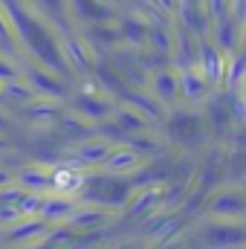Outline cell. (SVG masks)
<instances>
[{
    "mask_svg": "<svg viewBox=\"0 0 246 249\" xmlns=\"http://www.w3.org/2000/svg\"><path fill=\"white\" fill-rule=\"evenodd\" d=\"M209 3H211V15H214V18H220V15H223L226 0H209Z\"/></svg>",
    "mask_w": 246,
    "mask_h": 249,
    "instance_id": "cell-17",
    "label": "cell"
},
{
    "mask_svg": "<svg viewBox=\"0 0 246 249\" xmlns=\"http://www.w3.org/2000/svg\"><path fill=\"white\" fill-rule=\"evenodd\" d=\"M18 217H20V212H18V206H15V203L0 206V220H3V223H15Z\"/></svg>",
    "mask_w": 246,
    "mask_h": 249,
    "instance_id": "cell-12",
    "label": "cell"
},
{
    "mask_svg": "<svg viewBox=\"0 0 246 249\" xmlns=\"http://www.w3.org/2000/svg\"><path fill=\"white\" fill-rule=\"evenodd\" d=\"M0 200H6V203H18V200H20V188H15V186L3 188V191H0Z\"/></svg>",
    "mask_w": 246,
    "mask_h": 249,
    "instance_id": "cell-13",
    "label": "cell"
},
{
    "mask_svg": "<svg viewBox=\"0 0 246 249\" xmlns=\"http://www.w3.org/2000/svg\"><path fill=\"white\" fill-rule=\"evenodd\" d=\"M12 229H15V226H12ZM41 229H44V226H41L38 220H32V223H23V226H18V229L12 232V238H15V241H23V238H32V235H41Z\"/></svg>",
    "mask_w": 246,
    "mask_h": 249,
    "instance_id": "cell-11",
    "label": "cell"
},
{
    "mask_svg": "<svg viewBox=\"0 0 246 249\" xmlns=\"http://www.w3.org/2000/svg\"><path fill=\"white\" fill-rule=\"evenodd\" d=\"M9 96H18V99H32V90L23 87V84H9Z\"/></svg>",
    "mask_w": 246,
    "mask_h": 249,
    "instance_id": "cell-14",
    "label": "cell"
},
{
    "mask_svg": "<svg viewBox=\"0 0 246 249\" xmlns=\"http://www.w3.org/2000/svg\"><path fill=\"white\" fill-rule=\"evenodd\" d=\"M75 206L67 200V194H58V197H50V200H41V214L47 217V220H67L70 217V212H72Z\"/></svg>",
    "mask_w": 246,
    "mask_h": 249,
    "instance_id": "cell-3",
    "label": "cell"
},
{
    "mask_svg": "<svg viewBox=\"0 0 246 249\" xmlns=\"http://www.w3.org/2000/svg\"><path fill=\"white\" fill-rule=\"evenodd\" d=\"M12 78H15V70H12L9 64L0 61V81H12Z\"/></svg>",
    "mask_w": 246,
    "mask_h": 249,
    "instance_id": "cell-16",
    "label": "cell"
},
{
    "mask_svg": "<svg viewBox=\"0 0 246 249\" xmlns=\"http://www.w3.org/2000/svg\"><path fill=\"white\" fill-rule=\"evenodd\" d=\"M67 50H70V53L75 55V61H78V64H87V53H81L75 41H67Z\"/></svg>",
    "mask_w": 246,
    "mask_h": 249,
    "instance_id": "cell-15",
    "label": "cell"
},
{
    "mask_svg": "<svg viewBox=\"0 0 246 249\" xmlns=\"http://www.w3.org/2000/svg\"><path fill=\"white\" fill-rule=\"evenodd\" d=\"M157 3H159V6H162V9H168V12H171V9H174V6H177V0H157Z\"/></svg>",
    "mask_w": 246,
    "mask_h": 249,
    "instance_id": "cell-19",
    "label": "cell"
},
{
    "mask_svg": "<svg viewBox=\"0 0 246 249\" xmlns=\"http://www.w3.org/2000/svg\"><path fill=\"white\" fill-rule=\"evenodd\" d=\"M162 197H159V188H148L136 203H133V212H145V209H154L157 203H159Z\"/></svg>",
    "mask_w": 246,
    "mask_h": 249,
    "instance_id": "cell-10",
    "label": "cell"
},
{
    "mask_svg": "<svg viewBox=\"0 0 246 249\" xmlns=\"http://www.w3.org/2000/svg\"><path fill=\"white\" fill-rule=\"evenodd\" d=\"M9 180H12V177H9V171H3V168H0V186H9Z\"/></svg>",
    "mask_w": 246,
    "mask_h": 249,
    "instance_id": "cell-20",
    "label": "cell"
},
{
    "mask_svg": "<svg viewBox=\"0 0 246 249\" xmlns=\"http://www.w3.org/2000/svg\"><path fill=\"white\" fill-rule=\"evenodd\" d=\"M136 154L133 151H119V154H113V157H105V168L107 171H127V168H133L136 165Z\"/></svg>",
    "mask_w": 246,
    "mask_h": 249,
    "instance_id": "cell-5",
    "label": "cell"
},
{
    "mask_svg": "<svg viewBox=\"0 0 246 249\" xmlns=\"http://www.w3.org/2000/svg\"><path fill=\"white\" fill-rule=\"evenodd\" d=\"M105 157H107V145H102V142L87 145V148L78 151V160L81 162H105Z\"/></svg>",
    "mask_w": 246,
    "mask_h": 249,
    "instance_id": "cell-9",
    "label": "cell"
},
{
    "mask_svg": "<svg viewBox=\"0 0 246 249\" xmlns=\"http://www.w3.org/2000/svg\"><path fill=\"white\" fill-rule=\"evenodd\" d=\"M180 84H183V90H185L188 99H200L203 90H206V78H203L200 70H194V67H183V72H180Z\"/></svg>",
    "mask_w": 246,
    "mask_h": 249,
    "instance_id": "cell-4",
    "label": "cell"
},
{
    "mask_svg": "<svg viewBox=\"0 0 246 249\" xmlns=\"http://www.w3.org/2000/svg\"><path fill=\"white\" fill-rule=\"evenodd\" d=\"M0 151H3V142H0Z\"/></svg>",
    "mask_w": 246,
    "mask_h": 249,
    "instance_id": "cell-22",
    "label": "cell"
},
{
    "mask_svg": "<svg viewBox=\"0 0 246 249\" xmlns=\"http://www.w3.org/2000/svg\"><path fill=\"white\" fill-rule=\"evenodd\" d=\"M6 32H9V29H6V23H3V18H0V38H6Z\"/></svg>",
    "mask_w": 246,
    "mask_h": 249,
    "instance_id": "cell-21",
    "label": "cell"
},
{
    "mask_svg": "<svg viewBox=\"0 0 246 249\" xmlns=\"http://www.w3.org/2000/svg\"><path fill=\"white\" fill-rule=\"evenodd\" d=\"M20 186H26L29 191H44V188H50V177L41 174V171L26 168V171H20Z\"/></svg>",
    "mask_w": 246,
    "mask_h": 249,
    "instance_id": "cell-6",
    "label": "cell"
},
{
    "mask_svg": "<svg viewBox=\"0 0 246 249\" xmlns=\"http://www.w3.org/2000/svg\"><path fill=\"white\" fill-rule=\"evenodd\" d=\"M157 47H159V50H168V38H165L162 32H157Z\"/></svg>",
    "mask_w": 246,
    "mask_h": 249,
    "instance_id": "cell-18",
    "label": "cell"
},
{
    "mask_svg": "<svg viewBox=\"0 0 246 249\" xmlns=\"http://www.w3.org/2000/svg\"><path fill=\"white\" fill-rule=\"evenodd\" d=\"M41 200H44V197H41L38 191H29L26 197L20 194V200H18V212H20V214H26V217H32V214H38Z\"/></svg>",
    "mask_w": 246,
    "mask_h": 249,
    "instance_id": "cell-8",
    "label": "cell"
},
{
    "mask_svg": "<svg viewBox=\"0 0 246 249\" xmlns=\"http://www.w3.org/2000/svg\"><path fill=\"white\" fill-rule=\"evenodd\" d=\"M154 90H157L162 99H168V96L177 90V75H174V72H168V70L157 72V78H154Z\"/></svg>",
    "mask_w": 246,
    "mask_h": 249,
    "instance_id": "cell-7",
    "label": "cell"
},
{
    "mask_svg": "<svg viewBox=\"0 0 246 249\" xmlns=\"http://www.w3.org/2000/svg\"><path fill=\"white\" fill-rule=\"evenodd\" d=\"M197 70H200V75L206 78V81H211V84H217V81H223L226 78V58L211 47V44H200L197 50Z\"/></svg>",
    "mask_w": 246,
    "mask_h": 249,
    "instance_id": "cell-1",
    "label": "cell"
},
{
    "mask_svg": "<svg viewBox=\"0 0 246 249\" xmlns=\"http://www.w3.org/2000/svg\"><path fill=\"white\" fill-rule=\"evenodd\" d=\"M84 186V174L75 171V168H58L53 177H50V188L58 191V194H72Z\"/></svg>",
    "mask_w": 246,
    "mask_h": 249,
    "instance_id": "cell-2",
    "label": "cell"
}]
</instances>
